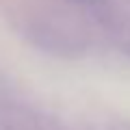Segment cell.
Here are the masks:
<instances>
[{
  "label": "cell",
  "instance_id": "1",
  "mask_svg": "<svg viewBox=\"0 0 130 130\" xmlns=\"http://www.w3.org/2000/svg\"><path fill=\"white\" fill-rule=\"evenodd\" d=\"M72 2H80V5H98L102 0H72Z\"/></svg>",
  "mask_w": 130,
  "mask_h": 130
}]
</instances>
